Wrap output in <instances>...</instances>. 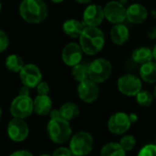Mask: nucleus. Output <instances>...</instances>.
Segmentation results:
<instances>
[{"mask_svg": "<svg viewBox=\"0 0 156 156\" xmlns=\"http://www.w3.org/2000/svg\"><path fill=\"white\" fill-rule=\"evenodd\" d=\"M58 111L60 113V117L69 122L72 120L76 119L80 113L78 104H76L75 102H71V101H68L62 104L60 108L58 109Z\"/></svg>", "mask_w": 156, "mask_h": 156, "instance_id": "20", "label": "nucleus"}, {"mask_svg": "<svg viewBox=\"0 0 156 156\" xmlns=\"http://www.w3.org/2000/svg\"><path fill=\"white\" fill-rule=\"evenodd\" d=\"M148 17L146 7L139 3L132 4L126 8V19L132 24H142Z\"/></svg>", "mask_w": 156, "mask_h": 156, "instance_id": "15", "label": "nucleus"}, {"mask_svg": "<svg viewBox=\"0 0 156 156\" xmlns=\"http://www.w3.org/2000/svg\"><path fill=\"white\" fill-rule=\"evenodd\" d=\"M153 56H154V58L156 60V44L153 48Z\"/></svg>", "mask_w": 156, "mask_h": 156, "instance_id": "37", "label": "nucleus"}, {"mask_svg": "<svg viewBox=\"0 0 156 156\" xmlns=\"http://www.w3.org/2000/svg\"><path fill=\"white\" fill-rule=\"evenodd\" d=\"M18 75L22 85L29 89H35L42 81V72L39 68L33 63L25 64L18 72Z\"/></svg>", "mask_w": 156, "mask_h": 156, "instance_id": "8", "label": "nucleus"}, {"mask_svg": "<svg viewBox=\"0 0 156 156\" xmlns=\"http://www.w3.org/2000/svg\"><path fill=\"white\" fill-rule=\"evenodd\" d=\"M18 95H20V96H30V89L27 86L22 85V87L18 90Z\"/></svg>", "mask_w": 156, "mask_h": 156, "instance_id": "32", "label": "nucleus"}, {"mask_svg": "<svg viewBox=\"0 0 156 156\" xmlns=\"http://www.w3.org/2000/svg\"><path fill=\"white\" fill-rule=\"evenodd\" d=\"M133 60L137 64H145L147 62L153 61V49L147 47H140L133 50L132 54Z\"/></svg>", "mask_w": 156, "mask_h": 156, "instance_id": "21", "label": "nucleus"}, {"mask_svg": "<svg viewBox=\"0 0 156 156\" xmlns=\"http://www.w3.org/2000/svg\"><path fill=\"white\" fill-rule=\"evenodd\" d=\"M48 116L50 119H57V118H59L60 117V113H59V111L57 110V109H52L50 111V112L48 113Z\"/></svg>", "mask_w": 156, "mask_h": 156, "instance_id": "33", "label": "nucleus"}, {"mask_svg": "<svg viewBox=\"0 0 156 156\" xmlns=\"http://www.w3.org/2000/svg\"><path fill=\"white\" fill-rule=\"evenodd\" d=\"M72 156H76V155H72Z\"/></svg>", "mask_w": 156, "mask_h": 156, "instance_id": "43", "label": "nucleus"}, {"mask_svg": "<svg viewBox=\"0 0 156 156\" xmlns=\"http://www.w3.org/2000/svg\"><path fill=\"white\" fill-rule=\"evenodd\" d=\"M72 153L69 150V147H64V146H60L58 148H57L53 154L52 156H72Z\"/></svg>", "mask_w": 156, "mask_h": 156, "instance_id": "30", "label": "nucleus"}, {"mask_svg": "<svg viewBox=\"0 0 156 156\" xmlns=\"http://www.w3.org/2000/svg\"><path fill=\"white\" fill-rule=\"evenodd\" d=\"M1 10H2V4H1V2H0V13H1Z\"/></svg>", "mask_w": 156, "mask_h": 156, "instance_id": "42", "label": "nucleus"}, {"mask_svg": "<svg viewBox=\"0 0 156 156\" xmlns=\"http://www.w3.org/2000/svg\"><path fill=\"white\" fill-rule=\"evenodd\" d=\"M6 132L11 141L15 143H21L28 137L29 127L25 120L13 118L7 123Z\"/></svg>", "mask_w": 156, "mask_h": 156, "instance_id": "9", "label": "nucleus"}, {"mask_svg": "<svg viewBox=\"0 0 156 156\" xmlns=\"http://www.w3.org/2000/svg\"><path fill=\"white\" fill-rule=\"evenodd\" d=\"M20 16L29 24H39L48 14V9L43 0H22L19 5Z\"/></svg>", "mask_w": 156, "mask_h": 156, "instance_id": "2", "label": "nucleus"}, {"mask_svg": "<svg viewBox=\"0 0 156 156\" xmlns=\"http://www.w3.org/2000/svg\"><path fill=\"white\" fill-rule=\"evenodd\" d=\"M83 24L85 27H98L104 20L103 7L100 5H89L83 11Z\"/></svg>", "mask_w": 156, "mask_h": 156, "instance_id": "13", "label": "nucleus"}, {"mask_svg": "<svg viewBox=\"0 0 156 156\" xmlns=\"http://www.w3.org/2000/svg\"><path fill=\"white\" fill-rule=\"evenodd\" d=\"M5 65L8 70L12 71V72L18 73L24 67L25 63H24L23 58L19 55L11 54V55L7 56V58H5Z\"/></svg>", "mask_w": 156, "mask_h": 156, "instance_id": "23", "label": "nucleus"}, {"mask_svg": "<svg viewBox=\"0 0 156 156\" xmlns=\"http://www.w3.org/2000/svg\"><path fill=\"white\" fill-rule=\"evenodd\" d=\"M101 156H126V152L119 143H108L102 146Z\"/></svg>", "mask_w": 156, "mask_h": 156, "instance_id": "22", "label": "nucleus"}, {"mask_svg": "<svg viewBox=\"0 0 156 156\" xmlns=\"http://www.w3.org/2000/svg\"><path fill=\"white\" fill-rule=\"evenodd\" d=\"M9 111L13 118L25 120L34 112L33 99H31L30 96L17 95L11 101Z\"/></svg>", "mask_w": 156, "mask_h": 156, "instance_id": "6", "label": "nucleus"}, {"mask_svg": "<svg viewBox=\"0 0 156 156\" xmlns=\"http://www.w3.org/2000/svg\"><path fill=\"white\" fill-rule=\"evenodd\" d=\"M139 73L143 81L150 84L156 83V62L150 61L141 65Z\"/></svg>", "mask_w": 156, "mask_h": 156, "instance_id": "19", "label": "nucleus"}, {"mask_svg": "<svg viewBox=\"0 0 156 156\" xmlns=\"http://www.w3.org/2000/svg\"><path fill=\"white\" fill-rule=\"evenodd\" d=\"M38 156H52V154H41L40 155Z\"/></svg>", "mask_w": 156, "mask_h": 156, "instance_id": "40", "label": "nucleus"}, {"mask_svg": "<svg viewBox=\"0 0 156 156\" xmlns=\"http://www.w3.org/2000/svg\"><path fill=\"white\" fill-rule=\"evenodd\" d=\"M53 3H55V4H59V3H61V2H63L64 0H51Z\"/></svg>", "mask_w": 156, "mask_h": 156, "instance_id": "38", "label": "nucleus"}, {"mask_svg": "<svg viewBox=\"0 0 156 156\" xmlns=\"http://www.w3.org/2000/svg\"><path fill=\"white\" fill-rule=\"evenodd\" d=\"M148 37L151 39H155L156 38V27H152L149 31H148Z\"/></svg>", "mask_w": 156, "mask_h": 156, "instance_id": "34", "label": "nucleus"}, {"mask_svg": "<svg viewBox=\"0 0 156 156\" xmlns=\"http://www.w3.org/2000/svg\"><path fill=\"white\" fill-rule=\"evenodd\" d=\"M93 145L92 135L86 131H80L70 137L69 148L73 155L86 156L91 153Z\"/></svg>", "mask_w": 156, "mask_h": 156, "instance_id": "4", "label": "nucleus"}, {"mask_svg": "<svg viewBox=\"0 0 156 156\" xmlns=\"http://www.w3.org/2000/svg\"><path fill=\"white\" fill-rule=\"evenodd\" d=\"M118 90L128 97H135L142 90V80L133 74H125L117 80Z\"/></svg>", "mask_w": 156, "mask_h": 156, "instance_id": "7", "label": "nucleus"}, {"mask_svg": "<svg viewBox=\"0 0 156 156\" xmlns=\"http://www.w3.org/2000/svg\"><path fill=\"white\" fill-rule=\"evenodd\" d=\"M80 46L83 53L94 56L101 52L105 45V36L101 29L94 27H85L80 36Z\"/></svg>", "mask_w": 156, "mask_h": 156, "instance_id": "1", "label": "nucleus"}, {"mask_svg": "<svg viewBox=\"0 0 156 156\" xmlns=\"http://www.w3.org/2000/svg\"><path fill=\"white\" fill-rule=\"evenodd\" d=\"M71 74L73 79L78 82H81L89 79V64L80 62L74 67H72Z\"/></svg>", "mask_w": 156, "mask_h": 156, "instance_id": "24", "label": "nucleus"}, {"mask_svg": "<svg viewBox=\"0 0 156 156\" xmlns=\"http://www.w3.org/2000/svg\"><path fill=\"white\" fill-rule=\"evenodd\" d=\"M8 156H34L32 154V153H30L29 151L27 150H18V151H15L13 153H11Z\"/></svg>", "mask_w": 156, "mask_h": 156, "instance_id": "31", "label": "nucleus"}, {"mask_svg": "<svg viewBox=\"0 0 156 156\" xmlns=\"http://www.w3.org/2000/svg\"><path fill=\"white\" fill-rule=\"evenodd\" d=\"M85 26L83 23L75 18L67 19L62 25L63 32L69 37H80Z\"/></svg>", "mask_w": 156, "mask_h": 156, "instance_id": "18", "label": "nucleus"}, {"mask_svg": "<svg viewBox=\"0 0 156 156\" xmlns=\"http://www.w3.org/2000/svg\"><path fill=\"white\" fill-rule=\"evenodd\" d=\"M119 144H120V145L122 147V149L125 152H130V151H132L135 147V145H136V139L132 134H125V135H123L121 138Z\"/></svg>", "mask_w": 156, "mask_h": 156, "instance_id": "26", "label": "nucleus"}, {"mask_svg": "<svg viewBox=\"0 0 156 156\" xmlns=\"http://www.w3.org/2000/svg\"><path fill=\"white\" fill-rule=\"evenodd\" d=\"M75 1L80 4H82V5H87V4H90L92 2V0H75Z\"/></svg>", "mask_w": 156, "mask_h": 156, "instance_id": "36", "label": "nucleus"}, {"mask_svg": "<svg viewBox=\"0 0 156 156\" xmlns=\"http://www.w3.org/2000/svg\"><path fill=\"white\" fill-rule=\"evenodd\" d=\"M131 122L129 115L123 112L113 113L108 120L107 126L110 133L115 135H122L126 133L131 128Z\"/></svg>", "mask_w": 156, "mask_h": 156, "instance_id": "10", "label": "nucleus"}, {"mask_svg": "<svg viewBox=\"0 0 156 156\" xmlns=\"http://www.w3.org/2000/svg\"><path fill=\"white\" fill-rule=\"evenodd\" d=\"M47 133L51 142L56 144H63L72 136V129L69 122L59 117L48 121Z\"/></svg>", "mask_w": 156, "mask_h": 156, "instance_id": "3", "label": "nucleus"}, {"mask_svg": "<svg viewBox=\"0 0 156 156\" xmlns=\"http://www.w3.org/2000/svg\"><path fill=\"white\" fill-rule=\"evenodd\" d=\"M112 65L104 58H98L89 64V79L97 84L105 82L111 76Z\"/></svg>", "mask_w": 156, "mask_h": 156, "instance_id": "5", "label": "nucleus"}, {"mask_svg": "<svg viewBox=\"0 0 156 156\" xmlns=\"http://www.w3.org/2000/svg\"><path fill=\"white\" fill-rule=\"evenodd\" d=\"M2 114H3V112H2V108L0 107V119H1V117H2Z\"/></svg>", "mask_w": 156, "mask_h": 156, "instance_id": "41", "label": "nucleus"}, {"mask_svg": "<svg viewBox=\"0 0 156 156\" xmlns=\"http://www.w3.org/2000/svg\"><path fill=\"white\" fill-rule=\"evenodd\" d=\"M37 95H48L49 93V85L47 81H44L42 80L37 87Z\"/></svg>", "mask_w": 156, "mask_h": 156, "instance_id": "29", "label": "nucleus"}, {"mask_svg": "<svg viewBox=\"0 0 156 156\" xmlns=\"http://www.w3.org/2000/svg\"><path fill=\"white\" fill-rule=\"evenodd\" d=\"M9 45V38L8 36L6 35V33L0 29V53L4 52Z\"/></svg>", "mask_w": 156, "mask_h": 156, "instance_id": "28", "label": "nucleus"}, {"mask_svg": "<svg viewBox=\"0 0 156 156\" xmlns=\"http://www.w3.org/2000/svg\"><path fill=\"white\" fill-rule=\"evenodd\" d=\"M137 156H156V144H146L140 150Z\"/></svg>", "mask_w": 156, "mask_h": 156, "instance_id": "27", "label": "nucleus"}, {"mask_svg": "<svg viewBox=\"0 0 156 156\" xmlns=\"http://www.w3.org/2000/svg\"><path fill=\"white\" fill-rule=\"evenodd\" d=\"M112 41L118 46H122L126 43L130 37V31L128 27L123 24L114 25L110 32Z\"/></svg>", "mask_w": 156, "mask_h": 156, "instance_id": "17", "label": "nucleus"}, {"mask_svg": "<svg viewBox=\"0 0 156 156\" xmlns=\"http://www.w3.org/2000/svg\"><path fill=\"white\" fill-rule=\"evenodd\" d=\"M53 102L48 95H37L33 99V109L34 112L39 116L48 115L52 110Z\"/></svg>", "mask_w": 156, "mask_h": 156, "instance_id": "16", "label": "nucleus"}, {"mask_svg": "<svg viewBox=\"0 0 156 156\" xmlns=\"http://www.w3.org/2000/svg\"><path fill=\"white\" fill-rule=\"evenodd\" d=\"M83 57V51L80 44L70 42L67 44L61 53V58L64 64L69 67H74L75 65L81 62Z\"/></svg>", "mask_w": 156, "mask_h": 156, "instance_id": "14", "label": "nucleus"}, {"mask_svg": "<svg viewBox=\"0 0 156 156\" xmlns=\"http://www.w3.org/2000/svg\"><path fill=\"white\" fill-rule=\"evenodd\" d=\"M136 101L137 103L144 108H148L150 107L153 102H154V95L153 93H151L150 91L146 90H142L136 96Z\"/></svg>", "mask_w": 156, "mask_h": 156, "instance_id": "25", "label": "nucleus"}, {"mask_svg": "<svg viewBox=\"0 0 156 156\" xmlns=\"http://www.w3.org/2000/svg\"><path fill=\"white\" fill-rule=\"evenodd\" d=\"M128 115H129V119H130V122H131L132 124L133 123H135L138 121V115L137 114H135V113H130Z\"/></svg>", "mask_w": 156, "mask_h": 156, "instance_id": "35", "label": "nucleus"}, {"mask_svg": "<svg viewBox=\"0 0 156 156\" xmlns=\"http://www.w3.org/2000/svg\"><path fill=\"white\" fill-rule=\"evenodd\" d=\"M77 93L79 98L85 103H92L99 98L100 88L93 80L87 79L78 84Z\"/></svg>", "mask_w": 156, "mask_h": 156, "instance_id": "12", "label": "nucleus"}, {"mask_svg": "<svg viewBox=\"0 0 156 156\" xmlns=\"http://www.w3.org/2000/svg\"><path fill=\"white\" fill-rule=\"evenodd\" d=\"M104 17L114 25L122 24L126 20V7L119 1H110L103 7Z\"/></svg>", "mask_w": 156, "mask_h": 156, "instance_id": "11", "label": "nucleus"}, {"mask_svg": "<svg viewBox=\"0 0 156 156\" xmlns=\"http://www.w3.org/2000/svg\"><path fill=\"white\" fill-rule=\"evenodd\" d=\"M153 95H154V100L156 101V86L154 87V93H153Z\"/></svg>", "mask_w": 156, "mask_h": 156, "instance_id": "39", "label": "nucleus"}]
</instances>
